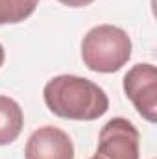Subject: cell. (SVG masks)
<instances>
[{
	"label": "cell",
	"instance_id": "obj_3",
	"mask_svg": "<svg viewBox=\"0 0 157 159\" xmlns=\"http://www.w3.org/2000/svg\"><path fill=\"white\" fill-rule=\"evenodd\" d=\"M139 129L128 119L115 117L100 129L94 159H139Z\"/></svg>",
	"mask_w": 157,
	"mask_h": 159
},
{
	"label": "cell",
	"instance_id": "obj_9",
	"mask_svg": "<svg viewBox=\"0 0 157 159\" xmlns=\"http://www.w3.org/2000/svg\"><path fill=\"white\" fill-rule=\"evenodd\" d=\"M4 59H6V52H4V46L0 44V67L4 65Z\"/></svg>",
	"mask_w": 157,
	"mask_h": 159
},
{
	"label": "cell",
	"instance_id": "obj_2",
	"mask_svg": "<svg viewBox=\"0 0 157 159\" xmlns=\"http://www.w3.org/2000/svg\"><path fill=\"white\" fill-rule=\"evenodd\" d=\"M129 57L131 39L122 28L113 24L91 28L81 41V59L92 72H117L129 61Z\"/></svg>",
	"mask_w": 157,
	"mask_h": 159
},
{
	"label": "cell",
	"instance_id": "obj_1",
	"mask_svg": "<svg viewBox=\"0 0 157 159\" xmlns=\"http://www.w3.org/2000/svg\"><path fill=\"white\" fill-rule=\"evenodd\" d=\"M43 98L54 115L69 120H96L109 109V98L102 87L72 74L52 78L44 85Z\"/></svg>",
	"mask_w": 157,
	"mask_h": 159
},
{
	"label": "cell",
	"instance_id": "obj_8",
	"mask_svg": "<svg viewBox=\"0 0 157 159\" xmlns=\"http://www.w3.org/2000/svg\"><path fill=\"white\" fill-rule=\"evenodd\" d=\"M63 6H69V7H85L89 4H92L94 0H59Z\"/></svg>",
	"mask_w": 157,
	"mask_h": 159
},
{
	"label": "cell",
	"instance_id": "obj_10",
	"mask_svg": "<svg viewBox=\"0 0 157 159\" xmlns=\"http://www.w3.org/2000/svg\"><path fill=\"white\" fill-rule=\"evenodd\" d=\"M91 159H94V157H91Z\"/></svg>",
	"mask_w": 157,
	"mask_h": 159
},
{
	"label": "cell",
	"instance_id": "obj_4",
	"mask_svg": "<svg viewBox=\"0 0 157 159\" xmlns=\"http://www.w3.org/2000/svg\"><path fill=\"white\" fill-rule=\"evenodd\" d=\"M124 93L148 122L157 120V69L152 63H139L124 76Z\"/></svg>",
	"mask_w": 157,
	"mask_h": 159
},
{
	"label": "cell",
	"instance_id": "obj_6",
	"mask_svg": "<svg viewBox=\"0 0 157 159\" xmlns=\"http://www.w3.org/2000/svg\"><path fill=\"white\" fill-rule=\"evenodd\" d=\"M24 126V113L20 106L9 98L0 94V146L13 143Z\"/></svg>",
	"mask_w": 157,
	"mask_h": 159
},
{
	"label": "cell",
	"instance_id": "obj_7",
	"mask_svg": "<svg viewBox=\"0 0 157 159\" xmlns=\"http://www.w3.org/2000/svg\"><path fill=\"white\" fill-rule=\"evenodd\" d=\"M39 0H0V26L26 20L37 7Z\"/></svg>",
	"mask_w": 157,
	"mask_h": 159
},
{
	"label": "cell",
	"instance_id": "obj_5",
	"mask_svg": "<svg viewBox=\"0 0 157 159\" xmlns=\"http://www.w3.org/2000/svg\"><path fill=\"white\" fill-rule=\"evenodd\" d=\"M24 159H74L72 139L56 126H43L30 135Z\"/></svg>",
	"mask_w": 157,
	"mask_h": 159
}]
</instances>
